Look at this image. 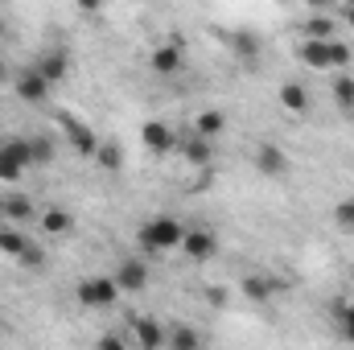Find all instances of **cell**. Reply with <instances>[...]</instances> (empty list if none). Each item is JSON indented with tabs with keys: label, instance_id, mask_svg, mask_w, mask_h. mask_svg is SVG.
I'll use <instances>...</instances> for the list:
<instances>
[{
	"label": "cell",
	"instance_id": "30bf717a",
	"mask_svg": "<svg viewBox=\"0 0 354 350\" xmlns=\"http://www.w3.org/2000/svg\"><path fill=\"white\" fill-rule=\"evenodd\" d=\"M177 149H181V157H185L194 169H198V165H214V140H210V136H198V132H194V136L181 140Z\"/></svg>",
	"mask_w": 354,
	"mask_h": 350
},
{
	"label": "cell",
	"instance_id": "3957f363",
	"mask_svg": "<svg viewBox=\"0 0 354 350\" xmlns=\"http://www.w3.org/2000/svg\"><path fill=\"white\" fill-rule=\"evenodd\" d=\"M58 124H62V132H66V140H71V149H75L79 157H95V153H99V136H95L91 124L75 120L71 111H58Z\"/></svg>",
	"mask_w": 354,
	"mask_h": 350
},
{
	"label": "cell",
	"instance_id": "7a4b0ae2",
	"mask_svg": "<svg viewBox=\"0 0 354 350\" xmlns=\"http://www.w3.org/2000/svg\"><path fill=\"white\" fill-rule=\"evenodd\" d=\"M115 301H120L115 276H87V280H79V305L83 309H111Z\"/></svg>",
	"mask_w": 354,
	"mask_h": 350
},
{
	"label": "cell",
	"instance_id": "d6986e66",
	"mask_svg": "<svg viewBox=\"0 0 354 350\" xmlns=\"http://www.w3.org/2000/svg\"><path fill=\"white\" fill-rule=\"evenodd\" d=\"M37 223H41V231H46V235H66L75 219H71V214H66L62 206H50L46 214H37Z\"/></svg>",
	"mask_w": 354,
	"mask_h": 350
},
{
	"label": "cell",
	"instance_id": "5bb4252c",
	"mask_svg": "<svg viewBox=\"0 0 354 350\" xmlns=\"http://www.w3.org/2000/svg\"><path fill=\"white\" fill-rule=\"evenodd\" d=\"M276 95H280V107H284V111H292V116H305V111H309V87H301V83L288 79Z\"/></svg>",
	"mask_w": 354,
	"mask_h": 350
},
{
	"label": "cell",
	"instance_id": "9a60e30c",
	"mask_svg": "<svg viewBox=\"0 0 354 350\" xmlns=\"http://www.w3.org/2000/svg\"><path fill=\"white\" fill-rule=\"evenodd\" d=\"M223 128H227V116H223L218 107H206V111L194 116V132H198V136H210V140H214Z\"/></svg>",
	"mask_w": 354,
	"mask_h": 350
},
{
	"label": "cell",
	"instance_id": "4fadbf2b",
	"mask_svg": "<svg viewBox=\"0 0 354 350\" xmlns=\"http://www.w3.org/2000/svg\"><path fill=\"white\" fill-rule=\"evenodd\" d=\"M132 338H136L145 350H157V347H165V342H169V334H165L153 317H132Z\"/></svg>",
	"mask_w": 354,
	"mask_h": 350
},
{
	"label": "cell",
	"instance_id": "d6a6232c",
	"mask_svg": "<svg viewBox=\"0 0 354 350\" xmlns=\"http://www.w3.org/2000/svg\"><path fill=\"white\" fill-rule=\"evenodd\" d=\"M124 342H128V338H120V334H103V338H99V347L103 350H120Z\"/></svg>",
	"mask_w": 354,
	"mask_h": 350
},
{
	"label": "cell",
	"instance_id": "83f0119b",
	"mask_svg": "<svg viewBox=\"0 0 354 350\" xmlns=\"http://www.w3.org/2000/svg\"><path fill=\"white\" fill-rule=\"evenodd\" d=\"M330 66H334V71H346V66H351V46H346V42H334V37H330Z\"/></svg>",
	"mask_w": 354,
	"mask_h": 350
},
{
	"label": "cell",
	"instance_id": "4316f807",
	"mask_svg": "<svg viewBox=\"0 0 354 350\" xmlns=\"http://www.w3.org/2000/svg\"><path fill=\"white\" fill-rule=\"evenodd\" d=\"M334 223H338V231L354 235V198H342V202L334 206Z\"/></svg>",
	"mask_w": 354,
	"mask_h": 350
},
{
	"label": "cell",
	"instance_id": "7c38bea8",
	"mask_svg": "<svg viewBox=\"0 0 354 350\" xmlns=\"http://www.w3.org/2000/svg\"><path fill=\"white\" fill-rule=\"evenodd\" d=\"M37 71H41V75L58 87V83L71 75V54H66V50H46V54L37 58Z\"/></svg>",
	"mask_w": 354,
	"mask_h": 350
},
{
	"label": "cell",
	"instance_id": "8fae6325",
	"mask_svg": "<svg viewBox=\"0 0 354 350\" xmlns=\"http://www.w3.org/2000/svg\"><path fill=\"white\" fill-rule=\"evenodd\" d=\"M297 54H301V62H305L309 71H334V66H330V42H322V37H305Z\"/></svg>",
	"mask_w": 354,
	"mask_h": 350
},
{
	"label": "cell",
	"instance_id": "44dd1931",
	"mask_svg": "<svg viewBox=\"0 0 354 350\" xmlns=\"http://www.w3.org/2000/svg\"><path fill=\"white\" fill-rule=\"evenodd\" d=\"M330 95H334V103L351 116V111H354V75H338V79H334V87H330Z\"/></svg>",
	"mask_w": 354,
	"mask_h": 350
},
{
	"label": "cell",
	"instance_id": "836d02e7",
	"mask_svg": "<svg viewBox=\"0 0 354 350\" xmlns=\"http://www.w3.org/2000/svg\"><path fill=\"white\" fill-rule=\"evenodd\" d=\"M99 4H103V0H79V8H83V12H99Z\"/></svg>",
	"mask_w": 354,
	"mask_h": 350
},
{
	"label": "cell",
	"instance_id": "cb8c5ba5",
	"mask_svg": "<svg viewBox=\"0 0 354 350\" xmlns=\"http://www.w3.org/2000/svg\"><path fill=\"white\" fill-rule=\"evenodd\" d=\"M29 157H33V165H50L54 161V140L50 136H29Z\"/></svg>",
	"mask_w": 354,
	"mask_h": 350
},
{
	"label": "cell",
	"instance_id": "f546056e",
	"mask_svg": "<svg viewBox=\"0 0 354 350\" xmlns=\"http://www.w3.org/2000/svg\"><path fill=\"white\" fill-rule=\"evenodd\" d=\"M17 264H25V268H46V252H41L37 243H25V252L17 256Z\"/></svg>",
	"mask_w": 354,
	"mask_h": 350
},
{
	"label": "cell",
	"instance_id": "ffe728a7",
	"mask_svg": "<svg viewBox=\"0 0 354 350\" xmlns=\"http://www.w3.org/2000/svg\"><path fill=\"white\" fill-rule=\"evenodd\" d=\"M301 33H305V37H322V42H330V37H334V21H330L326 12H313V17L301 21Z\"/></svg>",
	"mask_w": 354,
	"mask_h": 350
},
{
	"label": "cell",
	"instance_id": "52a82bcc",
	"mask_svg": "<svg viewBox=\"0 0 354 350\" xmlns=\"http://www.w3.org/2000/svg\"><path fill=\"white\" fill-rule=\"evenodd\" d=\"M149 66H153L157 75H177V71L185 66V42H181V37H174V42L157 46V50L149 54Z\"/></svg>",
	"mask_w": 354,
	"mask_h": 350
},
{
	"label": "cell",
	"instance_id": "1f68e13d",
	"mask_svg": "<svg viewBox=\"0 0 354 350\" xmlns=\"http://www.w3.org/2000/svg\"><path fill=\"white\" fill-rule=\"evenodd\" d=\"M206 305L223 309V305H227V288H206Z\"/></svg>",
	"mask_w": 354,
	"mask_h": 350
},
{
	"label": "cell",
	"instance_id": "484cf974",
	"mask_svg": "<svg viewBox=\"0 0 354 350\" xmlns=\"http://www.w3.org/2000/svg\"><path fill=\"white\" fill-rule=\"evenodd\" d=\"M231 50H235L239 58H256V54H260V37H256V33H235V37H231Z\"/></svg>",
	"mask_w": 354,
	"mask_h": 350
},
{
	"label": "cell",
	"instance_id": "2e32d148",
	"mask_svg": "<svg viewBox=\"0 0 354 350\" xmlns=\"http://www.w3.org/2000/svg\"><path fill=\"white\" fill-rule=\"evenodd\" d=\"M95 161H99V169H107V174H120V169H124V145H120V140H99V153H95Z\"/></svg>",
	"mask_w": 354,
	"mask_h": 350
},
{
	"label": "cell",
	"instance_id": "ac0fdd59",
	"mask_svg": "<svg viewBox=\"0 0 354 350\" xmlns=\"http://www.w3.org/2000/svg\"><path fill=\"white\" fill-rule=\"evenodd\" d=\"M276 288H280V284H276L272 276H243V297H248V301H272Z\"/></svg>",
	"mask_w": 354,
	"mask_h": 350
},
{
	"label": "cell",
	"instance_id": "f1b7e54d",
	"mask_svg": "<svg viewBox=\"0 0 354 350\" xmlns=\"http://www.w3.org/2000/svg\"><path fill=\"white\" fill-rule=\"evenodd\" d=\"M214 165H198V174H194V185H189V190H194V194H206V190H214Z\"/></svg>",
	"mask_w": 354,
	"mask_h": 350
},
{
	"label": "cell",
	"instance_id": "e0dca14e",
	"mask_svg": "<svg viewBox=\"0 0 354 350\" xmlns=\"http://www.w3.org/2000/svg\"><path fill=\"white\" fill-rule=\"evenodd\" d=\"M0 214H4L8 223H25V219H33L37 210H33V202H29L25 194H8V198L0 202Z\"/></svg>",
	"mask_w": 354,
	"mask_h": 350
},
{
	"label": "cell",
	"instance_id": "6da1fadb",
	"mask_svg": "<svg viewBox=\"0 0 354 350\" xmlns=\"http://www.w3.org/2000/svg\"><path fill=\"white\" fill-rule=\"evenodd\" d=\"M181 235H185V227L177 223L174 214H153V219L140 227V248L153 252V256H161V252L181 248Z\"/></svg>",
	"mask_w": 354,
	"mask_h": 350
},
{
	"label": "cell",
	"instance_id": "603a6c76",
	"mask_svg": "<svg viewBox=\"0 0 354 350\" xmlns=\"http://www.w3.org/2000/svg\"><path fill=\"white\" fill-rule=\"evenodd\" d=\"M21 174H25V165H21V161H17V157L0 145V181H4V185H17V181H21Z\"/></svg>",
	"mask_w": 354,
	"mask_h": 350
},
{
	"label": "cell",
	"instance_id": "4dcf8cb0",
	"mask_svg": "<svg viewBox=\"0 0 354 350\" xmlns=\"http://www.w3.org/2000/svg\"><path fill=\"white\" fill-rule=\"evenodd\" d=\"M334 313H338V322H342V334H346V338L354 342V305L346 301V305H338Z\"/></svg>",
	"mask_w": 354,
	"mask_h": 350
},
{
	"label": "cell",
	"instance_id": "8992f818",
	"mask_svg": "<svg viewBox=\"0 0 354 350\" xmlns=\"http://www.w3.org/2000/svg\"><path fill=\"white\" fill-rule=\"evenodd\" d=\"M181 252H185L194 264L214 260V256H218V235H214V231H206V227L185 231V235H181Z\"/></svg>",
	"mask_w": 354,
	"mask_h": 350
},
{
	"label": "cell",
	"instance_id": "277c9868",
	"mask_svg": "<svg viewBox=\"0 0 354 350\" xmlns=\"http://www.w3.org/2000/svg\"><path fill=\"white\" fill-rule=\"evenodd\" d=\"M140 145H145L153 157H165V153H174L181 140H177V132L165 120H145V124H140Z\"/></svg>",
	"mask_w": 354,
	"mask_h": 350
},
{
	"label": "cell",
	"instance_id": "8d00e7d4",
	"mask_svg": "<svg viewBox=\"0 0 354 350\" xmlns=\"http://www.w3.org/2000/svg\"><path fill=\"white\" fill-rule=\"evenodd\" d=\"M4 79H8V66H4V58H0V83H4Z\"/></svg>",
	"mask_w": 354,
	"mask_h": 350
},
{
	"label": "cell",
	"instance_id": "60d3db41",
	"mask_svg": "<svg viewBox=\"0 0 354 350\" xmlns=\"http://www.w3.org/2000/svg\"><path fill=\"white\" fill-rule=\"evenodd\" d=\"M351 305H354V301H351Z\"/></svg>",
	"mask_w": 354,
	"mask_h": 350
},
{
	"label": "cell",
	"instance_id": "9c48e42d",
	"mask_svg": "<svg viewBox=\"0 0 354 350\" xmlns=\"http://www.w3.org/2000/svg\"><path fill=\"white\" fill-rule=\"evenodd\" d=\"M256 169L264 177H288V153L280 145H260L256 149Z\"/></svg>",
	"mask_w": 354,
	"mask_h": 350
},
{
	"label": "cell",
	"instance_id": "ba28073f",
	"mask_svg": "<svg viewBox=\"0 0 354 350\" xmlns=\"http://www.w3.org/2000/svg\"><path fill=\"white\" fill-rule=\"evenodd\" d=\"M115 284H120V293H145V288H149V264L145 260H124L115 268Z\"/></svg>",
	"mask_w": 354,
	"mask_h": 350
},
{
	"label": "cell",
	"instance_id": "74e56055",
	"mask_svg": "<svg viewBox=\"0 0 354 350\" xmlns=\"http://www.w3.org/2000/svg\"><path fill=\"white\" fill-rule=\"evenodd\" d=\"M0 37H4V21H0Z\"/></svg>",
	"mask_w": 354,
	"mask_h": 350
},
{
	"label": "cell",
	"instance_id": "7402d4cb",
	"mask_svg": "<svg viewBox=\"0 0 354 350\" xmlns=\"http://www.w3.org/2000/svg\"><path fill=\"white\" fill-rule=\"evenodd\" d=\"M25 243H29V239H25L17 227H0V256H12V260H17V256L25 252Z\"/></svg>",
	"mask_w": 354,
	"mask_h": 350
},
{
	"label": "cell",
	"instance_id": "ab89813d",
	"mask_svg": "<svg viewBox=\"0 0 354 350\" xmlns=\"http://www.w3.org/2000/svg\"><path fill=\"white\" fill-rule=\"evenodd\" d=\"M0 326H4V322H0Z\"/></svg>",
	"mask_w": 354,
	"mask_h": 350
},
{
	"label": "cell",
	"instance_id": "d4e9b609",
	"mask_svg": "<svg viewBox=\"0 0 354 350\" xmlns=\"http://www.w3.org/2000/svg\"><path fill=\"white\" fill-rule=\"evenodd\" d=\"M169 347H177V350H198V347H202V334H198V330H189V326H177L174 334H169Z\"/></svg>",
	"mask_w": 354,
	"mask_h": 350
},
{
	"label": "cell",
	"instance_id": "5b68a950",
	"mask_svg": "<svg viewBox=\"0 0 354 350\" xmlns=\"http://www.w3.org/2000/svg\"><path fill=\"white\" fill-rule=\"evenodd\" d=\"M12 91H17V99H25V103H46L50 99V91H54V83L37 71V66H29V71H21L17 75V83H12Z\"/></svg>",
	"mask_w": 354,
	"mask_h": 350
},
{
	"label": "cell",
	"instance_id": "f35d334b",
	"mask_svg": "<svg viewBox=\"0 0 354 350\" xmlns=\"http://www.w3.org/2000/svg\"><path fill=\"white\" fill-rule=\"evenodd\" d=\"M342 4H354V0H342Z\"/></svg>",
	"mask_w": 354,
	"mask_h": 350
},
{
	"label": "cell",
	"instance_id": "e575fe53",
	"mask_svg": "<svg viewBox=\"0 0 354 350\" xmlns=\"http://www.w3.org/2000/svg\"><path fill=\"white\" fill-rule=\"evenodd\" d=\"M342 21L354 29V4H342Z\"/></svg>",
	"mask_w": 354,
	"mask_h": 350
},
{
	"label": "cell",
	"instance_id": "d590c367",
	"mask_svg": "<svg viewBox=\"0 0 354 350\" xmlns=\"http://www.w3.org/2000/svg\"><path fill=\"white\" fill-rule=\"evenodd\" d=\"M326 4L330 0H305V8H313V12H326Z\"/></svg>",
	"mask_w": 354,
	"mask_h": 350
}]
</instances>
